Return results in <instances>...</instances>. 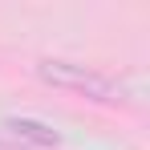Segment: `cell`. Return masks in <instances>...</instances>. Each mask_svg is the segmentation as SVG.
<instances>
[{
	"label": "cell",
	"mask_w": 150,
	"mask_h": 150,
	"mask_svg": "<svg viewBox=\"0 0 150 150\" xmlns=\"http://www.w3.org/2000/svg\"><path fill=\"white\" fill-rule=\"evenodd\" d=\"M37 73H41V81H49L57 89H69V93H81L89 101H122V93H126L114 77L98 73L89 65H73V61H41Z\"/></svg>",
	"instance_id": "cell-1"
},
{
	"label": "cell",
	"mask_w": 150,
	"mask_h": 150,
	"mask_svg": "<svg viewBox=\"0 0 150 150\" xmlns=\"http://www.w3.org/2000/svg\"><path fill=\"white\" fill-rule=\"evenodd\" d=\"M4 130H8L12 138H25V142H33V146H57V142H61V134H57L53 126L33 122V118H8V122H4Z\"/></svg>",
	"instance_id": "cell-2"
},
{
	"label": "cell",
	"mask_w": 150,
	"mask_h": 150,
	"mask_svg": "<svg viewBox=\"0 0 150 150\" xmlns=\"http://www.w3.org/2000/svg\"><path fill=\"white\" fill-rule=\"evenodd\" d=\"M0 150H8V146H0Z\"/></svg>",
	"instance_id": "cell-3"
}]
</instances>
